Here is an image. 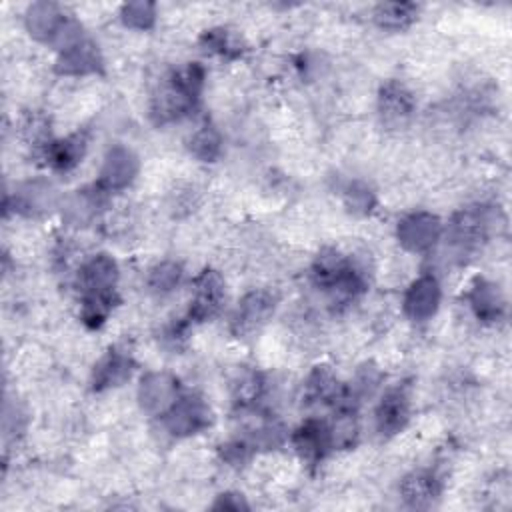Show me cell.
<instances>
[{
    "label": "cell",
    "instance_id": "obj_15",
    "mask_svg": "<svg viewBox=\"0 0 512 512\" xmlns=\"http://www.w3.org/2000/svg\"><path fill=\"white\" fill-rule=\"evenodd\" d=\"M134 370V360L128 352L120 348H110L96 364L92 370V390L94 392H104L110 388H116L124 384Z\"/></svg>",
    "mask_w": 512,
    "mask_h": 512
},
{
    "label": "cell",
    "instance_id": "obj_13",
    "mask_svg": "<svg viewBox=\"0 0 512 512\" xmlns=\"http://www.w3.org/2000/svg\"><path fill=\"white\" fill-rule=\"evenodd\" d=\"M302 398L310 406H340L346 404V400H350L348 390L340 384V380L328 366L312 368L304 382Z\"/></svg>",
    "mask_w": 512,
    "mask_h": 512
},
{
    "label": "cell",
    "instance_id": "obj_7",
    "mask_svg": "<svg viewBox=\"0 0 512 512\" xmlns=\"http://www.w3.org/2000/svg\"><path fill=\"white\" fill-rule=\"evenodd\" d=\"M442 236V222L436 214L426 210H416L400 218L396 226V238L400 246L408 252H428L436 246Z\"/></svg>",
    "mask_w": 512,
    "mask_h": 512
},
{
    "label": "cell",
    "instance_id": "obj_32",
    "mask_svg": "<svg viewBox=\"0 0 512 512\" xmlns=\"http://www.w3.org/2000/svg\"><path fill=\"white\" fill-rule=\"evenodd\" d=\"M216 510H246L248 504L246 500L242 498V494H236V492H226V494H220L218 500L214 502Z\"/></svg>",
    "mask_w": 512,
    "mask_h": 512
},
{
    "label": "cell",
    "instance_id": "obj_2",
    "mask_svg": "<svg viewBox=\"0 0 512 512\" xmlns=\"http://www.w3.org/2000/svg\"><path fill=\"white\" fill-rule=\"evenodd\" d=\"M204 86V68L200 64H188L184 68L168 72L150 98V116L162 126L188 116Z\"/></svg>",
    "mask_w": 512,
    "mask_h": 512
},
{
    "label": "cell",
    "instance_id": "obj_8",
    "mask_svg": "<svg viewBox=\"0 0 512 512\" xmlns=\"http://www.w3.org/2000/svg\"><path fill=\"white\" fill-rule=\"evenodd\" d=\"M138 170H140V162L134 150L122 144H114L104 156L102 168L98 172L96 188H100L104 194L120 192L134 182Z\"/></svg>",
    "mask_w": 512,
    "mask_h": 512
},
{
    "label": "cell",
    "instance_id": "obj_24",
    "mask_svg": "<svg viewBox=\"0 0 512 512\" xmlns=\"http://www.w3.org/2000/svg\"><path fill=\"white\" fill-rule=\"evenodd\" d=\"M418 16L414 2H382L374 8V22L384 30H404Z\"/></svg>",
    "mask_w": 512,
    "mask_h": 512
},
{
    "label": "cell",
    "instance_id": "obj_22",
    "mask_svg": "<svg viewBox=\"0 0 512 512\" xmlns=\"http://www.w3.org/2000/svg\"><path fill=\"white\" fill-rule=\"evenodd\" d=\"M102 198H104V192L96 188V184L92 190L90 188L76 190L74 194L64 198L62 216L74 226H86L98 214Z\"/></svg>",
    "mask_w": 512,
    "mask_h": 512
},
{
    "label": "cell",
    "instance_id": "obj_4",
    "mask_svg": "<svg viewBox=\"0 0 512 512\" xmlns=\"http://www.w3.org/2000/svg\"><path fill=\"white\" fill-rule=\"evenodd\" d=\"M498 226V214L486 206H470L456 212L448 224V240L458 256L478 250Z\"/></svg>",
    "mask_w": 512,
    "mask_h": 512
},
{
    "label": "cell",
    "instance_id": "obj_21",
    "mask_svg": "<svg viewBox=\"0 0 512 512\" xmlns=\"http://www.w3.org/2000/svg\"><path fill=\"white\" fill-rule=\"evenodd\" d=\"M86 146H88V140L84 132H76L60 140H48L46 160L54 170L68 172L82 162L86 154Z\"/></svg>",
    "mask_w": 512,
    "mask_h": 512
},
{
    "label": "cell",
    "instance_id": "obj_16",
    "mask_svg": "<svg viewBox=\"0 0 512 512\" xmlns=\"http://www.w3.org/2000/svg\"><path fill=\"white\" fill-rule=\"evenodd\" d=\"M292 444L302 460L308 464H318L326 458V454L334 448L328 424L320 420H306L292 434Z\"/></svg>",
    "mask_w": 512,
    "mask_h": 512
},
{
    "label": "cell",
    "instance_id": "obj_31",
    "mask_svg": "<svg viewBox=\"0 0 512 512\" xmlns=\"http://www.w3.org/2000/svg\"><path fill=\"white\" fill-rule=\"evenodd\" d=\"M220 454H222L224 462H228L232 466H240L250 456V444L244 442V440H232V442L222 446Z\"/></svg>",
    "mask_w": 512,
    "mask_h": 512
},
{
    "label": "cell",
    "instance_id": "obj_1",
    "mask_svg": "<svg viewBox=\"0 0 512 512\" xmlns=\"http://www.w3.org/2000/svg\"><path fill=\"white\" fill-rule=\"evenodd\" d=\"M118 264L108 254L90 256L78 270L76 286L82 296L80 318L88 328H98L110 316L116 302Z\"/></svg>",
    "mask_w": 512,
    "mask_h": 512
},
{
    "label": "cell",
    "instance_id": "obj_10",
    "mask_svg": "<svg viewBox=\"0 0 512 512\" xmlns=\"http://www.w3.org/2000/svg\"><path fill=\"white\" fill-rule=\"evenodd\" d=\"M180 396V382L174 374L156 370L140 378L138 384V404L146 414L164 416V412Z\"/></svg>",
    "mask_w": 512,
    "mask_h": 512
},
{
    "label": "cell",
    "instance_id": "obj_5",
    "mask_svg": "<svg viewBox=\"0 0 512 512\" xmlns=\"http://www.w3.org/2000/svg\"><path fill=\"white\" fill-rule=\"evenodd\" d=\"M164 426L176 438H188L206 430L212 422V412L206 400L198 394H180L164 412Z\"/></svg>",
    "mask_w": 512,
    "mask_h": 512
},
{
    "label": "cell",
    "instance_id": "obj_30",
    "mask_svg": "<svg viewBox=\"0 0 512 512\" xmlns=\"http://www.w3.org/2000/svg\"><path fill=\"white\" fill-rule=\"evenodd\" d=\"M120 20L132 30H150L156 22V4L146 0H134L120 8Z\"/></svg>",
    "mask_w": 512,
    "mask_h": 512
},
{
    "label": "cell",
    "instance_id": "obj_20",
    "mask_svg": "<svg viewBox=\"0 0 512 512\" xmlns=\"http://www.w3.org/2000/svg\"><path fill=\"white\" fill-rule=\"evenodd\" d=\"M414 106L412 92L396 80H388L378 92V112L386 124H402L412 116Z\"/></svg>",
    "mask_w": 512,
    "mask_h": 512
},
{
    "label": "cell",
    "instance_id": "obj_29",
    "mask_svg": "<svg viewBox=\"0 0 512 512\" xmlns=\"http://www.w3.org/2000/svg\"><path fill=\"white\" fill-rule=\"evenodd\" d=\"M342 198H344V206L348 208V212H352L354 216H366L372 212V208L376 206V194L372 192V188L362 182V180H352L346 184V188L342 190Z\"/></svg>",
    "mask_w": 512,
    "mask_h": 512
},
{
    "label": "cell",
    "instance_id": "obj_11",
    "mask_svg": "<svg viewBox=\"0 0 512 512\" xmlns=\"http://www.w3.org/2000/svg\"><path fill=\"white\" fill-rule=\"evenodd\" d=\"M70 16L64 14V10L56 2L40 0L28 6L24 14V24L28 34L44 44L56 46L60 36L64 34L66 26L70 24Z\"/></svg>",
    "mask_w": 512,
    "mask_h": 512
},
{
    "label": "cell",
    "instance_id": "obj_6",
    "mask_svg": "<svg viewBox=\"0 0 512 512\" xmlns=\"http://www.w3.org/2000/svg\"><path fill=\"white\" fill-rule=\"evenodd\" d=\"M276 310V294L258 288L250 290L242 296L238 302L232 318H230V330L238 338H246L254 332H258L262 326L268 324V320L274 316Z\"/></svg>",
    "mask_w": 512,
    "mask_h": 512
},
{
    "label": "cell",
    "instance_id": "obj_25",
    "mask_svg": "<svg viewBox=\"0 0 512 512\" xmlns=\"http://www.w3.org/2000/svg\"><path fill=\"white\" fill-rule=\"evenodd\" d=\"M190 154L200 162H216L222 154V134L214 124H202L188 138Z\"/></svg>",
    "mask_w": 512,
    "mask_h": 512
},
{
    "label": "cell",
    "instance_id": "obj_17",
    "mask_svg": "<svg viewBox=\"0 0 512 512\" xmlns=\"http://www.w3.org/2000/svg\"><path fill=\"white\" fill-rule=\"evenodd\" d=\"M468 304L474 316L486 324L502 320L506 312V300L502 290L498 288V284L486 278H474L468 290Z\"/></svg>",
    "mask_w": 512,
    "mask_h": 512
},
{
    "label": "cell",
    "instance_id": "obj_3",
    "mask_svg": "<svg viewBox=\"0 0 512 512\" xmlns=\"http://www.w3.org/2000/svg\"><path fill=\"white\" fill-rule=\"evenodd\" d=\"M312 280L320 290L328 292L334 302L340 304L352 302L364 294L368 284L364 270L336 248H324L314 258Z\"/></svg>",
    "mask_w": 512,
    "mask_h": 512
},
{
    "label": "cell",
    "instance_id": "obj_18",
    "mask_svg": "<svg viewBox=\"0 0 512 512\" xmlns=\"http://www.w3.org/2000/svg\"><path fill=\"white\" fill-rule=\"evenodd\" d=\"M374 420L376 430L382 436H394L400 430H404V426L410 420V402L406 392L402 388L388 390L376 406Z\"/></svg>",
    "mask_w": 512,
    "mask_h": 512
},
{
    "label": "cell",
    "instance_id": "obj_12",
    "mask_svg": "<svg viewBox=\"0 0 512 512\" xmlns=\"http://www.w3.org/2000/svg\"><path fill=\"white\" fill-rule=\"evenodd\" d=\"M440 284L432 274H422L404 292L402 308L412 322L430 320L440 306Z\"/></svg>",
    "mask_w": 512,
    "mask_h": 512
},
{
    "label": "cell",
    "instance_id": "obj_23",
    "mask_svg": "<svg viewBox=\"0 0 512 512\" xmlns=\"http://www.w3.org/2000/svg\"><path fill=\"white\" fill-rule=\"evenodd\" d=\"M56 204V194L54 188L48 182L42 180H34V182H26L14 198V206L18 212L22 214H40L50 210Z\"/></svg>",
    "mask_w": 512,
    "mask_h": 512
},
{
    "label": "cell",
    "instance_id": "obj_27",
    "mask_svg": "<svg viewBox=\"0 0 512 512\" xmlns=\"http://www.w3.org/2000/svg\"><path fill=\"white\" fill-rule=\"evenodd\" d=\"M200 44L206 52L210 54H216V56H222V58H238L242 52H244V46L240 42V38L226 30V28H212V30H206L202 36H200Z\"/></svg>",
    "mask_w": 512,
    "mask_h": 512
},
{
    "label": "cell",
    "instance_id": "obj_26",
    "mask_svg": "<svg viewBox=\"0 0 512 512\" xmlns=\"http://www.w3.org/2000/svg\"><path fill=\"white\" fill-rule=\"evenodd\" d=\"M182 276H184V270L178 262L162 260L154 264L148 272V280H146L148 290L156 296H166L178 288V284L182 282Z\"/></svg>",
    "mask_w": 512,
    "mask_h": 512
},
{
    "label": "cell",
    "instance_id": "obj_9",
    "mask_svg": "<svg viewBox=\"0 0 512 512\" xmlns=\"http://www.w3.org/2000/svg\"><path fill=\"white\" fill-rule=\"evenodd\" d=\"M224 302V280L212 270L204 268L192 282V300L186 322H206L218 314Z\"/></svg>",
    "mask_w": 512,
    "mask_h": 512
},
{
    "label": "cell",
    "instance_id": "obj_28",
    "mask_svg": "<svg viewBox=\"0 0 512 512\" xmlns=\"http://www.w3.org/2000/svg\"><path fill=\"white\" fill-rule=\"evenodd\" d=\"M264 392V378L256 370H242L232 382V398L240 408H250Z\"/></svg>",
    "mask_w": 512,
    "mask_h": 512
},
{
    "label": "cell",
    "instance_id": "obj_19",
    "mask_svg": "<svg viewBox=\"0 0 512 512\" xmlns=\"http://www.w3.org/2000/svg\"><path fill=\"white\" fill-rule=\"evenodd\" d=\"M398 490L402 500L410 508L426 510V508H432V504L438 500L442 488H440V480L432 472L414 470L400 480Z\"/></svg>",
    "mask_w": 512,
    "mask_h": 512
},
{
    "label": "cell",
    "instance_id": "obj_14",
    "mask_svg": "<svg viewBox=\"0 0 512 512\" xmlns=\"http://www.w3.org/2000/svg\"><path fill=\"white\" fill-rule=\"evenodd\" d=\"M100 70H102V54L98 46L88 38H80L78 42L58 52L56 72L62 76H88Z\"/></svg>",
    "mask_w": 512,
    "mask_h": 512
}]
</instances>
